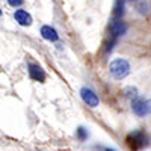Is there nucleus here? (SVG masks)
<instances>
[{
	"instance_id": "9b49d317",
	"label": "nucleus",
	"mask_w": 151,
	"mask_h": 151,
	"mask_svg": "<svg viewBox=\"0 0 151 151\" xmlns=\"http://www.w3.org/2000/svg\"><path fill=\"white\" fill-rule=\"evenodd\" d=\"M23 2H24V0H8V3H9L12 8H18V6H21Z\"/></svg>"
},
{
	"instance_id": "ddd939ff",
	"label": "nucleus",
	"mask_w": 151,
	"mask_h": 151,
	"mask_svg": "<svg viewBox=\"0 0 151 151\" xmlns=\"http://www.w3.org/2000/svg\"><path fill=\"white\" fill-rule=\"evenodd\" d=\"M0 15H2V9H0Z\"/></svg>"
},
{
	"instance_id": "f8f14e48",
	"label": "nucleus",
	"mask_w": 151,
	"mask_h": 151,
	"mask_svg": "<svg viewBox=\"0 0 151 151\" xmlns=\"http://www.w3.org/2000/svg\"><path fill=\"white\" fill-rule=\"evenodd\" d=\"M104 151H116V150H113V148H106Z\"/></svg>"
},
{
	"instance_id": "1a4fd4ad",
	"label": "nucleus",
	"mask_w": 151,
	"mask_h": 151,
	"mask_svg": "<svg viewBox=\"0 0 151 151\" xmlns=\"http://www.w3.org/2000/svg\"><path fill=\"white\" fill-rule=\"evenodd\" d=\"M125 11V0H115V5H113V18L121 20V17L124 15Z\"/></svg>"
},
{
	"instance_id": "9d476101",
	"label": "nucleus",
	"mask_w": 151,
	"mask_h": 151,
	"mask_svg": "<svg viewBox=\"0 0 151 151\" xmlns=\"http://www.w3.org/2000/svg\"><path fill=\"white\" fill-rule=\"evenodd\" d=\"M76 134H77V139H79L80 142H83V141L88 139V132H86L83 127H79L77 130H76Z\"/></svg>"
},
{
	"instance_id": "7ed1b4c3",
	"label": "nucleus",
	"mask_w": 151,
	"mask_h": 151,
	"mask_svg": "<svg viewBox=\"0 0 151 151\" xmlns=\"http://www.w3.org/2000/svg\"><path fill=\"white\" fill-rule=\"evenodd\" d=\"M132 109L137 116L144 118L150 113V101H147V100H144L141 97H134L132 100Z\"/></svg>"
},
{
	"instance_id": "4468645a",
	"label": "nucleus",
	"mask_w": 151,
	"mask_h": 151,
	"mask_svg": "<svg viewBox=\"0 0 151 151\" xmlns=\"http://www.w3.org/2000/svg\"><path fill=\"white\" fill-rule=\"evenodd\" d=\"M132 2H136V0H132Z\"/></svg>"
},
{
	"instance_id": "f03ea898",
	"label": "nucleus",
	"mask_w": 151,
	"mask_h": 151,
	"mask_svg": "<svg viewBox=\"0 0 151 151\" xmlns=\"http://www.w3.org/2000/svg\"><path fill=\"white\" fill-rule=\"evenodd\" d=\"M125 141H127V145L130 147V150L137 151L148 145V136L142 130H136V132H132Z\"/></svg>"
},
{
	"instance_id": "6e6552de",
	"label": "nucleus",
	"mask_w": 151,
	"mask_h": 151,
	"mask_svg": "<svg viewBox=\"0 0 151 151\" xmlns=\"http://www.w3.org/2000/svg\"><path fill=\"white\" fill-rule=\"evenodd\" d=\"M41 36L44 38V40H47V41H53V42L59 40L58 32H56L52 26H42V27H41Z\"/></svg>"
},
{
	"instance_id": "f257e3e1",
	"label": "nucleus",
	"mask_w": 151,
	"mask_h": 151,
	"mask_svg": "<svg viewBox=\"0 0 151 151\" xmlns=\"http://www.w3.org/2000/svg\"><path fill=\"white\" fill-rule=\"evenodd\" d=\"M109 73L115 80H122L130 74V64L125 59H113L109 64Z\"/></svg>"
},
{
	"instance_id": "39448f33",
	"label": "nucleus",
	"mask_w": 151,
	"mask_h": 151,
	"mask_svg": "<svg viewBox=\"0 0 151 151\" xmlns=\"http://www.w3.org/2000/svg\"><path fill=\"white\" fill-rule=\"evenodd\" d=\"M125 32H127V26H125L121 20L113 18L112 23H110V36L113 40H118L119 36L125 35Z\"/></svg>"
},
{
	"instance_id": "423d86ee",
	"label": "nucleus",
	"mask_w": 151,
	"mask_h": 151,
	"mask_svg": "<svg viewBox=\"0 0 151 151\" xmlns=\"http://www.w3.org/2000/svg\"><path fill=\"white\" fill-rule=\"evenodd\" d=\"M14 18L20 26H30L32 24V15L24 9H17L14 14Z\"/></svg>"
},
{
	"instance_id": "20e7f679",
	"label": "nucleus",
	"mask_w": 151,
	"mask_h": 151,
	"mask_svg": "<svg viewBox=\"0 0 151 151\" xmlns=\"http://www.w3.org/2000/svg\"><path fill=\"white\" fill-rule=\"evenodd\" d=\"M80 95H82L83 103L88 104L89 107H97V106L100 104L98 95H97L92 89H89V88H82V89H80Z\"/></svg>"
},
{
	"instance_id": "0eeeda50",
	"label": "nucleus",
	"mask_w": 151,
	"mask_h": 151,
	"mask_svg": "<svg viewBox=\"0 0 151 151\" xmlns=\"http://www.w3.org/2000/svg\"><path fill=\"white\" fill-rule=\"evenodd\" d=\"M29 76H30V79H33L36 82H44L45 80V73L42 71V68L40 65H35V64L29 65Z\"/></svg>"
}]
</instances>
